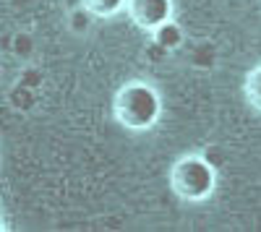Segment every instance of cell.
<instances>
[{"instance_id": "6da1fadb", "label": "cell", "mask_w": 261, "mask_h": 232, "mask_svg": "<svg viewBox=\"0 0 261 232\" xmlns=\"http://www.w3.org/2000/svg\"><path fill=\"white\" fill-rule=\"evenodd\" d=\"M115 112L128 128H149L160 118V97L144 83H130L118 94Z\"/></svg>"}, {"instance_id": "7a4b0ae2", "label": "cell", "mask_w": 261, "mask_h": 232, "mask_svg": "<svg viewBox=\"0 0 261 232\" xmlns=\"http://www.w3.org/2000/svg\"><path fill=\"white\" fill-rule=\"evenodd\" d=\"M175 191L183 198H204L214 188V170L204 159H186L175 167Z\"/></svg>"}, {"instance_id": "3957f363", "label": "cell", "mask_w": 261, "mask_h": 232, "mask_svg": "<svg viewBox=\"0 0 261 232\" xmlns=\"http://www.w3.org/2000/svg\"><path fill=\"white\" fill-rule=\"evenodd\" d=\"M130 13L144 26H160L170 16V0H134Z\"/></svg>"}, {"instance_id": "277c9868", "label": "cell", "mask_w": 261, "mask_h": 232, "mask_svg": "<svg viewBox=\"0 0 261 232\" xmlns=\"http://www.w3.org/2000/svg\"><path fill=\"white\" fill-rule=\"evenodd\" d=\"M180 39H183V34H180V29L175 24H167V21H165V24L157 26V45H162L165 50L178 47Z\"/></svg>"}, {"instance_id": "5b68a950", "label": "cell", "mask_w": 261, "mask_h": 232, "mask_svg": "<svg viewBox=\"0 0 261 232\" xmlns=\"http://www.w3.org/2000/svg\"><path fill=\"white\" fill-rule=\"evenodd\" d=\"M248 99L253 102V107L261 110V68L253 71L248 78Z\"/></svg>"}, {"instance_id": "8992f818", "label": "cell", "mask_w": 261, "mask_h": 232, "mask_svg": "<svg viewBox=\"0 0 261 232\" xmlns=\"http://www.w3.org/2000/svg\"><path fill=\"white\" fill-rule=\"evenodd\" d=\"M120 3H123V0H86V6H89L94 13H102V16L118 11V8H120Z\"/></svg>"}, {"instance_id": "52a82bcc", "label": "cell", "mask_w": 261, "mask_h": 232, "mask_svg": "<svg viewBox=\"0 0 261 232\" xmlns=\"http://www.w3.org/2000/svg\"><path fill=\"white\" fill-rule=\"evenodd\" d=\"M206 162H212V164H222V162H225V157H222V149H217V146L206 149Z\"/></svg>"}]
</instances>
